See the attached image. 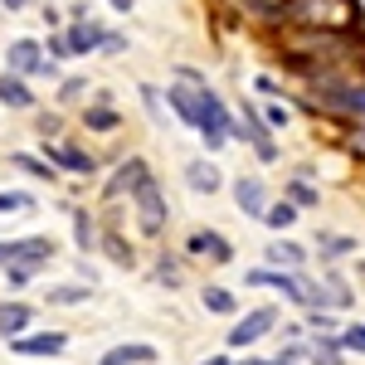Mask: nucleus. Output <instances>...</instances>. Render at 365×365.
Instances as JSON below:
<instances>
[{
	"instance_id": "f257e3e1",
	"label": "nucleus",
	"mask_w": 365,
	"mask_h": 365,
	"mask_svg": "<svg viewBox=\"0 0 365 365\" xmlns=\"http://www.w3.org/2000/svg\"><path fill=\"white\" fill-rule=\"evenodd\" d=\"M307 93L317 113H336L346 122H365V78H351L346 68H317L307 73Z\"/></svg>"
},
{
	"instance_id": "f03ea898",
	"label": "nucleus",
	"mask_w": 365,
	"mask_h": 365,
	"mask_svg": "<svg viewBox=\"0 0 365 365\" xmlns=\"http://www.w3.org/2000/svg\"><path fill=\"white\" fill-rule=\"evenodd\" d=\"M278 20L292 29H351V0H287Z\"/></svg>"
},
{
	"instance_id": "7ed1b4c3",
	"label": "nucleus",
	"mask_w": 365,
	"mask_h": 365,
	"mask_svg": "<svg viewBox=\"0 0 365 365\" xmlns=\"http://www.w3.org/2000/svg\"><path fill=\"white\" fill-rule=\"evenodd\" d=\"M132 205H137V229L146 239H161L170 225V205H166V190H161V180L146 170L137 185H132Z\"/></svg>"
},
{
	"instance_id": "20e7f679",
	"label": "nucleus",
	"mask_w": 365,
	"mask_h": 365,
	"mask_svg": "<svg viewBox=\"0 0 365 365\" xmlns=\"http://www.w3.org/2000/svg\"><path fill=\"white\" fill-rule=\"evenodd\" d=\"M229 127H234V117H229V108L220 103V93H200V113H195V132L200 141H205V151H220V146H229Z\"/></svg>"
},
{
	"instance_id": "39448f33",
	"label": "nucleus",
	"mask_w": 365,
	"mask_h": 365,
	"mask_svg": "<svg viewBox=\"0 0 365 365\" xmlns=\"http://www.w3.org/2000/svg\"><path fill=\"white\" fill-rule=\"evenodd\" d=\"M229 137H244L263 166H273V161H278V141H273V127L258 117V108H253V103H244V117L229 127Z\"/></svg>"
},
{
	"instance_id": "423d86ee",
	"label": "nucleus",
	"mask_w": 365,
	"mask_h": 365,
	"mask_svg": "<svg viewBox=\"0 0 365 365\" xmlns=\"http://www.w3.org/2000/svg\"><path fill=\"white\" fill-rule=\"evenodd\" d=\"M273 327H278V312L273 307H253V312H244V317L229 327V346H234V351H249V346H258Z\"/></svg>"
},
{
	"instance_id": "0eeeda50",
	"label": "nucleus",
	"mask_w": 365,
	"mask_h": 365,
	"mask_svg": "<svg viewBox=\"0 0 365 365\" xmlns=\"http://www.w3.org/2000/svg\"><path fill=\"white\" fill-rule=\"evenodd\" d=\"M44 68V44L39 39H15L5 49V73H20V78H39Z\"/></svg>"
},
{
	"instance_id": "6e6552de",
	"label": "nucleus",
	"mask_w": 365,
	"mask_h": 365,
	"mask_svg": "<svg viewBox=\"0 0 365 365\" xmlns=\"http://www.w3.org/2000/svg\"><path fill=\"white\" fill-rule=\"evenodd\" d=\"M44 161L54 170H73V175H93V166H98L83 146H73V141H44Z\"/></svg>"
},
{
	"instance_id": "1a4fd4ad",
	"label": "nucleus",
	"mask_w": 365,
	"mask_h": 365,
	"mask_svg": "<svg viewBox=\"0 0 365 365\" xmlns=\"http://www.w3.org/2000/svg\"><path fill=\"white\" fill-rule=\"evenodd\" d=\"M185 249H190V258H205V263H229L234 258V244L225 234H215V229H195Z\"/></svg>"
},
{
	"instance_id": "9d476101",
	"label": "nucleus",
	"mask_w": 365,
	"mask_h": 365,
	"mask_svg": "<svg viewBox=\"0 0 365 365\" xmlns=\"http://www.w3.org/2000/svg\"><path fill=\"white\" fill-rule=\"evenodd\" d=\"M234 205L244 210V220H263V210H268L263 180H258V175H239V180H234Z\"/></svg>"
},
{
	"instance_id": "9b49d317",
	"label": "nucleus",
	"mask_w": 365,
	"mask_h": 365,
	"mask_svg": "<svg viewBox=\"0 0 365 365\" xmlns=\"http://www.w3.org/2000/svg\"><path fill=\"white\" fill-rule=\"evenodd\" d=\"M63 39H68V54H93V49H103L108 25H98V20H73V25L63 29Z\"/></svg>"
},
{
	"instance_id": "f8f14e48",
	"label": "nucleus",
	"mask_w": 365,
	"mask_h": 365,
	"mask_svg": "<svg viewBox=\"0 0 365 365\" xmlns=\"http://www.w3.org/2000/svg\"><path fill=\"white\" fill-rule=\"evenodd\" d=\"M141 175H146V161L141 156H127L122 166L108 175V185H103V200H122V195H132V185H137Z\"/></svg>"
},
{
	"instance_id": "ddd939ff",
	"label": "nucleus",
	"mask_w": 365,
	"mask_h": 365,
	"mask_svg": "<svg viewBox=\"0 0 365 365\" xmlns=\"http://www.w3.org/2000/svg\"><path fill=\"white\" fill-rule=\"evenodd\" d=\"M10 346L20 356H58L68 346V336L63 331H25V336H10Z\"/></svg>"
},
{
	"instance_id": "4468645a",
	"label": "nucleus",
	"mask_w": 365,
	"mask_h": 365,
	"mask_svg": "<svg viewBox=\"0 0 365 365\" xmlns=\"http://www.w3.org/2000/svg\"><path fill=\"white\" fill-rule=\"evenodd\" d=\"M200 93H205V88H190V83H180V78H175V83L166 88V103H170V113L180 117L185 127H195V113H200Z\"/></svg>"
},
{
	"instance_id": "2eb2a0df",
	"label": "nucleus",
	"mask_w": 365,
	"mask_h": 365,
	"mask_svg": "<svg viewBox=\"0 0 365 365\" xmlns=\"http://www.w3.org/2000/svg\"><path fill=\"white\" fill-rule=\"evenodd\" d=\"M83 127H88V132H117V127H122V113L113 108V98L88 103V108H83Z\"/></svg>"
},
{
	"instance_id": "dca6fc26",
	"label": "nucleus",
	"mask_w": 365,
	"mask_h": 365,
	"mask_svg": "<svg viewBox=\"0 0 365 365\" xmlns=\"http://www.w3.org/2000/svg\"><path fill=\"white\" fill-rule=\"evenodd\" d=\"M263 258H268V268H282V273H297V268L307 263V253L297 249V244H287V239H273V244L263 249Z\"/></svg>"
},
{
	"instance_id": "f3484780",
	"label": "nucleus",
	"mask_w": 365,
	"mask_h": 365,
	"mask_svg": "<svg viewBox=\"0 0 365 365\" xmlns=\"http://www.w3.org/2000/svg\"><path fill=\"white\" fill-rule=\"evenodd\" d=\"M29 322H34V312L25 307V302H0V336H25Z\"/></svg>"
},
{
	"instance_id": "a211bd4d",
	"label": "nucleus",
	"mask_w": 365,
	"mask_h": 365,
	"mask_svg": "<svg viewBox=\"0 0 365 365\" xmlns=\"http://www.w3.org/2000/svg\"><path fill=\"white\" fill-rule=\"evenodd\" d=\"M151 361H156V351L146 341H132V346H113L98 365H151Z\"/></svg>"
},
{
	"instance_id": "6ab92c4d",
	"label": "nucleus",
	"mask_w": 365,
	"mask_h": 365,
	"mask_svg": "<svg viewBox=\"0 0 365 365\" xmlns=\"http://www.w3.org/2000/svg\"><path fill=\"white\" fill-rule=\"evenodd\" d=\"M0 103H10V108H34V93L20 73H0Z\"/></svg>"
},
{
	"instance_id": "aec40b11",
	"label": "nucleus",
	"mask_w": 365,
	"mask_h": 365,
	"mask_svg": "<svg viewBox=\"0 0 365 365\" xmlns=\"http://www.w3.org/2000/svg\"><path fill=\"white\" fill-rule=\"evenodd\" d=\"M185 180H190V190H200V195H215L225 175L210 166V161H190V166H185Z\"/></svg>"
},
{
	"instance_id": "412c9836",
	"label": "nucleus",
	"mask_w": 365,
	"mask_h": 365,
	"mask_svg": "<svg viewBox=\"0 0 365 365\" xmlns=\"http://www.w3.org/2000/svg\"><path fill=\"white\" fill-rule=\"evenodd\" d=\"M307 361H312V365H341V361H346V351H341L336 336H322V331H317V336H312Z\"/></svg>"
},
{
	"instance_id": "4be33fe9",
	"label": "nucleus",
	"mask_w": 365,
	"mask_h": 365,
	"mask_svg": "<svg viewBox=\"0 0 365 365\" xmlns=\"http://www.w3.org/2000/svg\"><path fill=\"white\" fill-rule=\"evenodd\" d=\"M98 249L108 253L113 263H122V268H132V263H137V253H132V244H127V239H122L117 229H108V234H98Z\"/></svg>"
},
{
	"instance_id": "5701e85b",
	"label": "nucleus",
	"mask_w": 365,
	"mask_h": 365,
	"mask_svg": "<svg viewBox=\"0 0 365 365\" xmlns=\"http://www.w3.org/2000/svg\"><path fill=\"white\" fill-rule=\"evenodd\" d=\"M73 244L83 253L98 249V215H88V210H73Z\"/></svg>"
},
{
	"instance_id": "b1692460",
	"label": "nucleus",
	"mask_w": 365,
	"mask_h": 365,
	"mask_svg": "<svg viewBox=\"0 0 365 365\" xmlns=\"http://www.w3.org/2000/svg\"><path fill=\"white\" fill-rule=\"evenodd\" d=\"M200 302H205V312H215V317H234V312H239V297H234L229 287H205Z\"/></svg>"
},
{
	"instance_id": "393cba45",
	"label": "nucleus",
	"mask_w": 365,
	"mask_h": 365,
	"mask_svg": "<svg viewBox=\"0 0 365 365\" xmlns=\"http://www.w3.org/2000/svg\"><path fill=\"white\" fill-rule=\"evenodd\" d=\"M282 200H292L297 210H312V205H322V190L312 185L307 175H297V180H287V190H282Z\"/></svg>"
},
{
	"instance_id": "a878e982",
	"label": "nucleus",
	"mask_w": 365,
	"mask_h": 365,
	"mask_svg": "<svg viewBox=\"0 0 365 365\" xmlns=\"http://www.w3.org/2000/svg\"><path fill=\"white\" fill-rule=\"evenodd\" d=\"M263 225L268 229H292L297 225V205H292V200H278V205H268V210H263Z\"/></svg>"
},
{
	"instance_id": "bb28decb",
	"label": "nucleus",
	"mask_w": 365,
	"mask_h": 365,
	"mask_svg": "<svg viewBox=\"0 0 365 365\" xmlns=\"http://www.w3.org/2000/svg\"><path fill=\"white\" fill-rule=\"evenodd\" d=\"M44 297H49L54 307H78V302L88 297V282H58V287H49Z\"/></svg>"
},
{
	"instance_id": "cd10ccee",
	"label": "nucleus",
	"mask_w": 365,
	"mask_h": 365,
	"mask_svg": "<svg viewBox=\"0 0 365 365\" xmlns=\"http://www.w3.org/2000/svg\"><path fill=\"white\" fill-rule=\"evenodd\" d=\"M10 161H15V166L25 170V175H34V180H58V170L49 166V161H44V156H25V151H15V156H10Z\"/></svg>"
},
{
	"instance_id": "c85d7f7f",
	"label": "nucleus",
	"mask_w": 365,
	"mask_h": 365,
	"mask_svg": "<svg viewBox=\"0 0 365 365\" xmlns=\"http://www.w3.org/2000/svg\"><path fill=\"white\" fill-rule=\"evenodd\" d=\"M356 249V239H346V234H327V239H317V253L322 258H341V253Z\"/></svg>"
},
{
	"instance_id": "c756f323",
	"label": "nucleus",
	"mask_w": 365,
	"mask_h": 365,
	"mask_svg": "<svg viewBox=\"0 0 365 365\" xmlns=\"http://www.w3.org/2000/svg\"><path fill=\"white\" fill-rule=\"evenodd\" d=\"M78 98H88V78H63L58 83V103L63 108H78Z\"/></svg>"
},
{
	"instance_id": "7c9ffc66",
	"label": "nucleus",
	"mask_w": 365,
	"mask_h": 365,
	"mask_svg": "<svg viewBox=\"0 0 365 365\" xmlns=\"http://www.w3.org/2000/svg\"><path fill=\"white\" fill-rule=\"evenodd\" d=\"M341 351H356V356H365V322H356V327H346L341 331Z\"/></svg>"
},
{
	"instance_id": "2f4dec72",
	"label": "nucleus",
	"mask_w": 365,
	"mask_h": 365,
	"mask_svg": "<svg viewBox=\"0 0 365 365\" xmlns=\"http://www.w3.org/2000/svg\"><path fill=\"white\" fill-rule=\"evenodd\" d=\"M307 327L322 331V336H331V331H336V317H331L327 307H307Z\"/></svg>"
},
{
	"instance_id": "473e14b6",
	"label": "nucleus",
	"mask_w": 365,
	"mask_h": 365,
	"mask_svg": "<svg viewBox=\"0 0 365 365\" xmlns=\"http://www.w3.org/2000/svg\"><path fill=\"white\" fill-rule=\"evenodd\" d=\"M10 210H34V195H25V190H0V215H10Z\"/></svg>"
},
{
	"instance_id": "72a5a7b5",
	"label": "nucleus",
	"mask_w": 365,
	"mask_h": 365,
	"mask_svg": "<svg viewBox=\"0 0 365 365\" xmlns=\"http://www.w3.org/2000/svg\"><path fill=\"white\" fill-rule=\"evenodd\" d=\"M141 103H146L151 122H161V117H166V113H161V88H151V83H146V88H141Z\"/></svg>"
},
{
	"instance_id": "f704fd0d",
	"label": "nucleus",
	"mask_w": 365,
	"mask_h": 365,
	"mask_svg": "<svg viewBox=\"0 0 365 365\" xmlns=\"http://www.w3.org/2000/svg\"><path fill=\"white\" fill-rule=\"evenodd\" d=\"M156 282H170V287H175V282H180V268H175L170 258H161V263H156Z\"/></svg>"
},
{
	"instance_id": "c9c22d12",
	"label": "nucleus",
	"mask_w": 365,
	"mask_h": 365,
	"mask_svg": "<svg viewBox=\"0 0 365 365\" xmlns=\"http://www.w3.org/2000/svg\"><path fill=\"white\" fill-rule=\"evenodd\" d=\"M44 54L54 58V63H58V58H73V54H68V39H63V34H49V49H44Z\"/></svg>"
},
{
	"instance_id": "e433bc0d",
	"label": "nucleus",
	"mask_w": 365,
	"mask_h": 365,
	"mask_svg": "<svg viewBox=\"0 0 365 365\" xmlns=\"http://www.w3.org/2000/svg\"><path fill=\"white\" fill-rule=\"evenodd\" d=\"M346 146H351V151L365 161V122H356V127H351V141H346Z\"/></svg>"
},
{
	"instance_id": "4c0bfd02",
	"label": "nucleus",
	"mask_w": 365,
	"mask_h": 365,
	"mask_svg": "<svg viewBox=\"0 0 365 365\" xmlns=\"http://www.w3.org/2000/svg\"><path fill=\"white\" fill-rule=\"evenodd\" d=\"M103 54H127V39H122V34H113V29H108V39H103Z\"/></svg>"
},
{
	"instance_id": "58836bf2",
	"label": "nucleus",
	"mask_w": 365,
	"mask_h": 365,
	"mask_svg": "<svg viewBox=\"0 0 365 365\" xmlns=\"http://www.w3.org/2000/svg\"><path fill=\"white\" fill-rule=\"evenodd\" d=\"M5 278H10V287H25L34 273H25V268H5Z\"/></svg>"
},
{
	"instance_id": "ea45409f",
	"label": "nucleus",
	"mask_w": 365,
	"mask_h": 365,
	"mask_svg": "<svg viewBox=\"0 0 365 365\" xmlns=\"http://www.w3.org/2000/svg\"><path fill=\"white\" fill-rule=\"evenodd\" d=\"M263 122H268V127H287V108H268Z\"/></svg>"
},
{
	"instance_id": "a19ab883",
	"label": "nucleus",
	"mask_w": 365,
	"mask_h": 365,
	"mask_svg": "<svg viewBox=\"0 0 365 365\" xmlns=\"http://www.w3.org/2000/svg\"><path fill=\"white\" fill-rule=\"evenodd\" d=\"M258 93H268V98H278V93H282V83H278V78H258Z\"/></svg>"
},
{
	"instance_id": "79ce46f5",
	"label": "nucleus",
	"mask_w": 365,
	"mask_h": 365,
	"mask_svg": "<svg viewBox=\"0 0 365 365\" xmlns=\"http://www.w3.org/2000/svg\"><path fill=\"white\" fill-rule=\"evenodd\" d=\"M39 132L44 137H58V117H39Z\"/></svg>"
},
{
	"instance_id": "37998d69",
	"label": "nucleus",
	"mask_w": 365,
	"mask_h": 365,
	"mask_svg": "<svg viewBox=\"0 0 365 365\" xmlns=\"http://www.w3.org/2000/svg\"><path fill=\"white\" fill-rule=\"evenodd\" d=\"M108 5H113L117 15H127V10H132V5H137V0H108Z\"/></svg>"
},
{
	"instance_id": "c03bdc74",
	"label": "nucleus",
	"mask_w": 365,
	"mask_h": 365,
	"mask_svg": "<svg viewBox=\"0 0 365 365\" xmlns=\"http://www.w3.org/2000/svg\"><path fill=\"white\" fill-rule=\"evenodd\" d=\"M200 365H234V361H229V356H205Z\"/></svg>"
},
{
	"instance_id": "a18cd8bd",
	"label": "nucleus",
	"mask_w": 365,
	"mask_h": 365,
	"mask_svg": "<svg viewBox=\"0 0 365 365\" xmlns=\"http://www.w3.org/2000/svg\"><path fill=\"white\" fill-rule=\"evenodd\" d=\"M0 5H5V10H25L29 0H0Z\"/></svg>"
},
{
	"instance_id": "49530a36",
	"label": "nucleus",
	"mask_w": 365,
	"mask_h": 365,
	"mask_svg": "<svg viewBox=\"0 0 365 365\" xmlns=\"http://www.w3.org/2000/svg\"><path fill=\"white\" fill-rule=\"evenodd\" d=\"M234 365H273V361H258V356H244V361H234Z\"/></svg>"
},
{
	"instance_id": "de8ad7c7",
	"label": "nucleus",
	"mask_w": 365,
	"mask_h": 365,
	"mask_svg": "<svg viewBox=\"0 0 365 365\" xmlns=\"http://www.w3.org/2000/svg\"><path fill=\"white\" fill-rule=\"evenodd\" d=\"M273 365H297V361H282V356H278V361H273Z\"/></svg>"
}]
</instances>
